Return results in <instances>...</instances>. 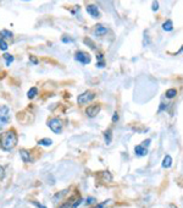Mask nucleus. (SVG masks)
Here are the masks:
<instances>
[{
	"label": "nucleus",
	"instance_id": "1",
	"mask_svg": "<svg viewBox=\"0 0 183 208\" xmlns=\"http://www.w3.org/2000/svg\"><path fill=\"white\" fill-rule=\"evenodd\" d=\"M17 141H18V137H17V134L15 130H9L4 134L0 135V148L2 151H11L16 147L17 144Z\"/></svg>",
	"mask_w": 183,
	"mask_h": 208
},
{
	"label": "nucleus",
	"instance_id": "2",
	"mask_svg": "<svg viewBox=\"0 0 183 208\" xmlns=\"http://www.w3.org/2000/svg\"><path fill=\"white\" fill-rule=\"evenodd\" d=\"M10 121V109L7 105L0 106V130L4 129Z\"/></svg>",
	"mask_w": 183,
	"mask_h": 208
},
{
	"label": "nucleus",
	"instance_id": "3",
	"mask_svg": "<svg viewBox=\"0 0 183 208\" xmlns=\"http://www.w3.org/2000/svg\"><path fill=\"white\" fill-rule=\"evenodd\" d=\"M48 126L54 134H61L63 129V124L59 118H51L48 120Z\"/></svg>",
	"mask_w": 183,
	"mask_h": 208
},
{
	"label": "nucleus",
	"instance_id": "4",
	"mask_svg": "<svg viewBox=\"0 0 183 208\" xmlns=\"http://www.w3.org/2000/svg\"><path fill=\"white\" fill-rule=\"evenodd\" d=\"M94 98H95V94H94L93 92H91V91H86V92H83L82 94L78 96L77 103L81 104V105H83V104H87L88 102H92Z\"/></svg>",
	"mask_w": 183,
	"mask_h": 208
},
{
	"label": "nucleus",
	"instance_id": "5",
	"mask_svg": "<svg viewBox=\"0 0 183 208\" xmlns=\"http://www.w3.org/2000/svg\"><path fill=\"white\" fill-rule=\"evenodd\" d=\"M75 59H76L78 63L83 64V65H87V64L91 63V56H89V54H87V53H84V52H77L76 55H75Z\"/></svg>",
	"mask_w": 183,
	"mask_h": 208
},
{
	"label": "nucleus",
	"instance_id": "6",
	"mask_svg": "<svg viewBox=\"0 0 183 208\" xmlns=\"http://www.w3.org/2000/svg\"><path fill=\"white\" fill-rule=\"evenodd\" d=\"M100 111V105L99 104H93V105H89L87 109H86V114L89 116V118H94L99 114Z\"/></svg>",
	"mask_w": 183,
	"mask_h": 208
},
{
	"label": "nucleus",
	"instance_id": "7",
	"mask_svg": "<svg viewBox=\"0 0 183 208\" xmlns=\"http://www.w3.org/2000/svg\"><path fill=\"white\" fill-rule=\"evenodd\" d=\"M106 33H108V28L105 26H103V25H96L94 27V30H93V35H96V37H103Z\"/></svg>",
	"mask_w": 183,
	"mask_h": 208
},
{
	"label": "nucleus",
	"instance_id": "8",
	"mask_svg": "<svg viewBox=\"0 0 183 208\" xmlns=\"http://www.w3.org/2000/svg\"><path fill=\"white\" fill-rule=\"evenodd\" d=\"M86 10H87V12L91 15L92 17H94V19L100 17V12H99L98 6H95V5H88V6L86 7Z\"/></svg>",
	"mask_w": 183,
	"mask_h": 208
},
{
	"label": "nucleus",
	"instance_id": "9",
	"mask_svg": "<svg viewBox=\"0 0 183 208\" xmlns=\"http://www.w3.org/2000/svg\"><path fill=\"white\" fill-rule=\"evenodd\" d=\"M134 152H136V156H138V157H144V156L148 154V149H147L143 144L136 146V147H134Z\"/></svg>",
	"mask_w": 183,
	"mask_h": 208
},
{
	"label": "nucleus",
	"instance_id": "10",
	"mask_svg": "<svg viewBox=\"0 0 183 208\" xmlns=\"http://www.w3.org/2000/svg\"><path fill=\"white\" fill-rule=\"evenodd\" d=\"M20 156H21V159H22L23 163H30V162H32L30 152H27L26 149H21V151H20Z\"/></svg>",
	"mask_w": 183,
	"mask_h": 208
},
{
	"label": "nucleus",
	"instance_id": "11",
	"mask_svg": "<svg viewBox=\"0 0 183 208\" xmlns=\"http://www.w3.org/2000/svg\"><path fill=\"white\" fill-rule=\"evenodd\" d=\"M171 165H172V158L170 154H167V156H165V158L162 160V168L169 169V168H171Z\"/></svg>",
	"mask_w": 183,
	"mask_h": 208
},
{
	"label": "nucleus",
	"instance_id": "12",
	"mask_svg": "<svg viewBox=\"0 0 183 208\" xmlns=\"http://www.w3.org/2000/svg\"><path fill=\"white\" fill-rule=\"evenodd\" d=\"M162 30L166 31V32H171V31L173 30V23H172V21H171V20H167L166 22H164V23H162Z\"/></svg>",
	"mask_w": 183,
	"mask_h": 208
},
{
	"label": "nucleus",
	"instance_id": "13",
	"mask_svg": "<svg viewBox=\"0 0 183 208\" xmlns=\"http://www.w3.org/2000/svg\"><path fill=\"white\" fill-rule=\"evenodd\" d=\"M104 139H105V143H106V144H110V143H111V141H112V132H111L110 129L104 132Z\"/></svg>",
	"mask_w": 183,
	"mask_h": 208
},
{
	"label": "nucleus",
	"instance_id": "14",
	"mask_svg": "<svg viewBox=\"0 0 183 208\" xmlns=\"http://www.w3.org/2000/svg\"><path fill=\"white\" fill-rule=\"evenodd\" d=\"M0 38H2V39H11L12 38V32H10L9 30H1L0 31Z\"/></svg>",
	"mask_w": 183,
	"mask_h": 208
},
{
	"label": "nucleus",
	"instance_id": "15",
	"mask_svg": "<svg viewBox=\"0 0 183 208\" xmlns=\"http://www.w3.org/2000/svg\"><path fill=\"white\" fill-rule=\"evenodd\" d=\"M2 56H4V59H5V61H6V65H7V66H10V65L14 63V60H15L14 55H11V54H4Z\"/></svg>",
	"mask_w": 183,
	"mask_h": 208
},
{
	"label": "nucleus",
	"instance_id": "16",
	"mask_svg": "<svg viewBox=\"0 0 183 208\" xmlns=\"http://www.w3.org/2000/svg\"><path fill=\"white\" fill-rule=\"evenodd\" d=\"M166 98H169V99H171V98H175L176 97V94H177V91L175 89V88H170V89H167L166 91Z\"/></svg>",
	"mask_w": 183,
	"mask_h": 208
},
{
	"label": "nucleus",
	"instance_id": "17",
	"mask_svg": "<svg viewBox=\"0 0 183 208\" xmlns=\"http://www.w3.org/2000/svg\"><path fill=\"white\" fill-rule=\"evenodd\" d=\"M37 94H38V88H37V87H32V88H30V91H28V93H27V97H28L30 99H33Z\"/></svg>",
	"mask_w": 183,
	"mask_h": 208
},
{
	"label": "nucleus",
	"instance_id": "18",
	"mask_svg": "<svg viewBox=\"0 0 183 208\" xmlns=\"http://www.w3.org/2000/svg\"><path fill=\"white\" fill-rule=\"evenodd\" d=\"M40 146H45V147H49V146H51V143H53V141L50 139H39V142H38Z\"/></svg>",
	"mask_w": 183,
	"mask_h": 208
},
{
	"label": "nucleus",
	"instance_id": "19",
	"mask_svg": "<svg viewBox=\"0 0 183 208\" xmlns=\"http://www.w3.org/2000/svg\"><path fill=\"white\" fill-rule=\"evenodd\" d=\"M67 192H68V190H63V191H61L60 193H56V195L54 196V198H53V200L56 202L58 200H61V198H62V197H63V196H65Z\"/></svg>",
	"mask_w": 183,
	"mask_h": 208
},
{
	"label": "nucleus",
	"instance_id": "20",
	"mask_svg": "<svg viewBox=\"0 0 183 208\" xmlns=\"http://www.w3.org/2000/svg\"><path fill=\"white\" fill-rule=\"evenodd\" d=\"M7 47H9V45H7L6 40H5V39H2V38H0V49L5 52V50L7 49Z\"/></svg>",
	"mask_w": 183,
	"mask_h": 208
},
{
	"label": "nucleus",
	"instance_id": "21",
	"mask_svg": "<svg viewBox=\"0 0 183 208\" xmlns=\"http://www.w3.org/2000/svg\"><path fill=\"white\" fill-rule=\"evenodd\" d=\"M84 43H86V44H89V47H91L92 49H96L95 44L92 42V39H89V38H84Z\"/></svg>",
	"mask_w": 183,
	"mask_h": 208
},
{
	"label": "nucleus",
	"instance_id": "22",
	"mask_svg": "<svg viewBox=\"0 0 183 208\" xmlns=\"http://www.w3.org/2000/svg\"><path fill=\"white\" fill-rule=\"evenodd\" d=\"M81 203H82V198H81V197H78V200H76V201L72 203L71 208H77L78 206H79V205H81Z\"/></svg>",
	"mask_w": 183,
	"mask_h": 208
},
{
	"label": "nucleus",
	"instance_id": "23",
	"mask_svg": "<svg viewBox=\"0 0 183 208\" xmlns=\"http://www.w3.org/2000/svg\"><path fill=\"white\" fill-rule=\"evenodd\" d=\"M152 11H157V10H159V2H157L156 0H154V1H152Z\"/></svg>",
	"mask_w": 183,
	"mask_h": 208
},
{
	"label": "nucleus",
	"instance_id": "24",
	"mask_svg": "<svg viewBox=\"0 0 183 208\" xmlns=\"http://www.w3.org/2000/svg\"><path fill=\"white\" fill-rule=\"evenodd\" d=\"M30 61L33 65H37V64H38V59H37L34 55H30Z\"/></svg>",
	"mask_w": 183,
	"mask_h": 208
},
{
	"label": "nucleus",
	"instance_id": "25",
	"mask_svg": "<svg viewBox=\"0 0 183 208\" xmlns=\"http://www.w3.org/2000/svg\"><path fill=\"white\" fill-rule=\"evenodd\" d=\"M62 42H63V43H71V42H73V38H70V37H62Z\"/></svg>",
	"mask_w": 183,
	"mask_h": 208
},
{
	"label": "nucleus",
	"instance_id": "26",
	"mask_svg": "<svg viewBox=\"0 0 183 208\" xmlns=\"http://www.w3.org/2000/svg\"><path fill=\"white\" fill-rule=\"evenodd\" d=\"M95 202H96V201H95V198H94V197H88L86 203H87V205H93V203H95Z\"/></svg>",
	"mask_w": 183,
	"mask_h": 208
},
{
	"label": "nucleus",
	"instance_id": "27",
	"mask_svg": "<svg viewBox=\"0 0 183 208\" xmlns=\"http://www.w3.org/2000/svg\"><path fill=\"white\" fill-rule=\"evenodd\" d=\"M104 66H105V60H101V61L96 63V68H104Z\"/></svg>",
	"mask_w": 183,
	"mask_h": 208
},
{
	"label": "nucleus",
	"instance_id": "28",
	"mask_svg": "<svg viewBox=\"0 0 183 208\" xmlns=\"http://www.w3.org/2000/svg\"><path fill=\"white\" fill-rule=\"evenodd\" d=\"M116 121H119V114L114 113V115H112V123H116Z\"/></svg>",
	"mask_w": 183,
	"mask_h": 208
},
{
	"label": "nucleus",
	"instance_id": "29",
	"mask_svg": "<svg viewBox=\"0 0 183 208\" xmlns=\"http://www.w3.org/2000/svg\"><path fill=\"white\" fill-rule=\"evenodd\" d=\"M4 176H5V170H4V168L0 165V179H4Z\"/></svg>",
	"mask_w": 183,
	"mask_h": 208
},
{
	"label": "nucleus",
	"instance_id": "30",
	"mask_svg": "<svg viewBox=\"0 0 183 208\" xmlns=\"http://www.w3.org/2000/svg\"><path fill=\"white\" fill-rule=\"evenodd\" d=\"M108 202H109V201H104V202H101L100 205H98V206H96L95 208H104V206H105V205H106Z\"/></svg>",
	"mask_w": 183,
	"mask_h": 208
},
{
	"label": "nucleus",
	"instance_id": "31",
	"mask_svg": "<svg viewBox=\"0 0 183 208\" xmlns=\"http://www.w3.org/2000/svg\"><path fill=\"white\" fill-rule=\"evenodd\" d=\"M149 144H150V139H145V141L143 142V146H144V147H148Z\"/></svg>",
	"mask_w": 183,
	"mask_h": 208
},
{
	"label": "nucleus",
	"instance_id": "32",
	"mask_svg": "<svg viewBox=\"0 0 183 208\" xmlns=\"http://www.w3.org/2000/svg\"><path fill=\"white\" fill-rule=\"evenodd\" d=\"M33 205H35L38 208H47L45 206H42V205H40V203H38V202H33Z\"/></svg>",
	"mask_w": 183,
	"mask_h": 208
},
{
	"label": "nucleus",
	"instance_id": "33",
	"mask_svg": "<svg viewBox=\"0 0 183 208\" xmlns=\"http://www.w3.org/2000/svg\"><path fill=\"white\" fill-rule=\"evenodd\" d=\"M165 108H166V105H165V104H164V103H161V105H160V109H159V110L161 111V110H164Z\"/></svg>",
	"mask_w": 183,
	"mask_h": 208
},
{
	"label": "nucleus",
	"instance_id": "34",
	"mask_svg": "<svg viewBox=\"0 0 183 208\" xmlns=\"http://www.w3.org/2000/svg\"><path fill=\"white\" fill-rule=\"evenodd\" d=\"M182 52H183V47L181 48V49H180V52H178V53H182Z\"/></svg>",
	"mask_w": 183,
	"mask_h": 208
},
{
	"label": "nucleus",
	"instance_id": "35",
	"mask_svg": "<svg viewBox=\"0 0 183 208\" xmlns=\"http://www.w3.org/2000/svg\"><path fill=\"white\" fill-rule=\"evenodd\" d=\"M171 208H177V207H175V206H173V205H172V206H171Z\"/></svg>",
	"mask_w": 183,
	"mask_h": 208
},
{
	"label": "nucleus",
	"instance_id": "36",
	"mask_svg": "<svg viewBox=\"0 0 183 208\" xmlns=\"http://www.w3.org/2000/svg\"><path fill=\"white\" fill-rule=\"evenodd\" d=\"M25 1H28V0H25Z\"/></svg>",
	"mask_w": 183,
	"mask_h": 208
}]
</instances>
